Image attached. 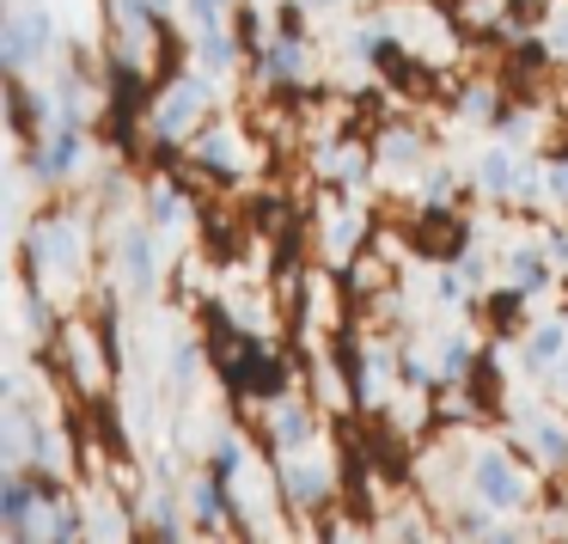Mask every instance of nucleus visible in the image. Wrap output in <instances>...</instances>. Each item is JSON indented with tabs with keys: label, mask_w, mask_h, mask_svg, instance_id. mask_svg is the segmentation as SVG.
<instances>
[{
	"label": "nucleus",
	"mask_w": 568,
	"mask_h": 544,
	"mask_svg": "<svg viewBox=\"0 0 568 544\" xmlns=\"http://www.w3.org/2000/svg\"><path fill=\"white\" fill-rule=\"evenodd\" d=\"M477 483H483V502H489V507H514V502H519V483H514V471H507L495 453L477 465Z\"/></svg>",
	"instance_id": "f257e3e1"
},
{
	"label": "nucleus",
	"mask_w": 568,
	"mask_h": 544,
	"mask_svg": "<svg viewBox=\"0 0 568 544\" xmlns=\"http://www.w3.org/2000/svg\"><path fill=\"white\" fill-rule=\"evenodd\" d=\"M312 7H324V0H312Z\"/></svg>",
	"instance_id": "1a4fd4ad"
},
{
	"label": "nucleus",
	"mask_w": 568,
	"mask_h": 544,
	"mask_svg": "<svg viewBox=\"0 0 568 544\" xmlns=\"http://www.w3.org/2000/svg\"><path fill=\"white\" fill-rule=\"evenodd\" d=\"M483 184H489V190H507V160H489V165H483Z\"/></svg>",
	"instance_id": "423d86ee"
},
{
	"label": "nucleus",
	"mask_w": 568,
	"mask_h": 544,
	"mask_svg": "<svg viewBox=\"0 0 568 544\" xmlns=\"http://www.w3.org/2000/svg\"><path fill=\"white\" fill-rule=\"evenodd\" d=\"M531 434H538V446H544V453H550V459H562V453H568V434L556 429V422H538V429H531Z\"/></svg>",
	"instance_id": "20e7f679"
},
{
	"label": "nucleus",
	"mask_w": 568,
	"mask_h": 544,
	"mask_svg": "<svg viewBox=\"0 0 568 544\" xmlns=\"http://www.w3.org/2000/svg\"><path fill=\"white\" fill-rule=\"evenodd\" d=\"M562 355V331H544L538 343H531V361H556Z\"/></svg>",
	"instance_id": "39448f33"
},
{
	"label": "nucleus",
	"mask_w": 568,
	"mask_h": 544,
	"mask_svg": "<svg viewBox=\"0 0 568 544\" xmlns=\"http://www.w3.org/2000/svg\"><path fill=\"white\" fill-rule=\"evenodd\" d=\"M196 104H202V87H178V92H172V104L160 111V123H165V129H178L190 111H196Z\"/></svg>",
	"instance_id": "7ed1b4c3"
},
{
	"label": "nucleus",
	"mask_w": 568,
	"mask_h": 544,
	"mask_svg": "<svg viewBox=\"0 0 568 544\" xmlns=\"http://www.w3.org/2000/svg\"><path fill=\"white\" fill-rule=\"evenodd\" d=\"M422 251H434V258H453V251H458V226H453V221H428V226H422Z\"/></svg>",
	"instance_id": "f03ea898"
},
{
	"label": "nucleus",
	"mask_w": 568,
	"mask_h": 544,
	"mask_svg": "<svg viewBox=\"0 0 568 544\" xmlns=\"http://www.w3.org/2000/svg\"><path fill=\"white\" fill-rule=\"evenodd\" d=\"M68 160H74V141H55V153H43V165H50V172H62Z\"/></svg>",
	"instance_id": "0eeeda50"
},
{
	"label": "nucleus",
	"mask_w": 568,
	"mask_h": 544,
	"mask_svg": "<svg viewBox=\"0 0 568 544\" xmlns=\"http://www.w3.org/2000/svg\"><path fill=\"white\" fill-rule=\"evenodd\" d=\"M196 7H202V13H214V0H196Z\"/></svg>",
	"instance_id": "6e6552de"
}]
</instances>
